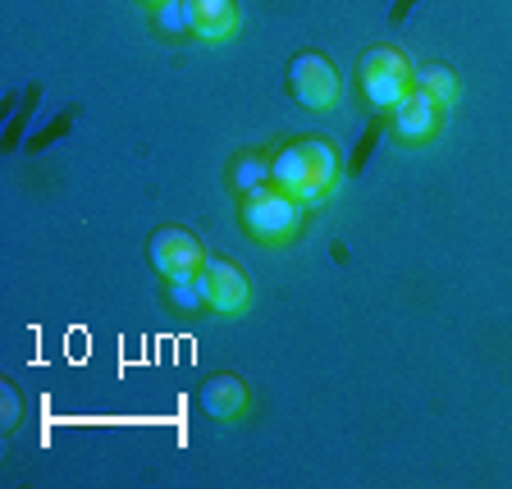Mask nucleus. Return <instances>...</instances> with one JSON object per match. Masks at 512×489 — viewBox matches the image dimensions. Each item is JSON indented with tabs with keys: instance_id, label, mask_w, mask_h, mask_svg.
<instances>
[{
	"instance_id": "nucleus-3",
	"label": "nucleus",
	"mask_w": 512,
	"mask_h": 489,
	"mask_svg": "<svg viewBox=\"0 0 512 489\" xmlns=\"http://www.w3.org/2000/svg\"><path fill=\"white\" fill-rule=\"evenodd\" d=\"M357 83H362V96L375 110H394L412 92V64L394 46H371L357 60Z\"/></svg>"
},
{
	"instance_id": "nucleus-13",
	"label": "nucleus",
	"mask_w": 512,
	"mask_h": 489,
	"mask_svg": "<svg viewBox=\"0 0 512 489\" xmlns=\"http://www.w3.org/2000/svg\"><path fill=\"white\" fill-rule=\"evenodd\" d=\"M156 23L165 37H188V0H165V5H156Z\"/></svg>"
},
{
	"instance_id": "nucleus-5",
	"label": "nucleus",
	"mask_w": 512,
	"mask_h": 489,
	"mask_svg": "<svg viewBox=\"0 0 512 489\" xmlns=\"http://www.w3.org/2000/svg\"><path fill=\"white\" fill-rule=\"evenodd\" d=\"M288 92H293V101L307 110H330L343 92L334 60H325L320 51L293 55V60H288Z\"/></svg>"
},
{
	"instance_id": "nucleus-1",
	"label": "nucleus",
	"mask_w": 512,
	"mask_h": 489,
	"mask_svg": "<svg viewBox=\"0 0 512 489\" xmlns=\"http://www.w3.org/2000/svg\"><path fill=\"white\" fill-rule=\"evenodd\" d=\"M343 165L339 147L330 138H298L279 147V156H270V183L284 188L288 197H298L302 206H320L339 188Z\"/></svg>"
},
{
	"instance_id": "nucleus-11",
	"label": "nucleus",
	"mask_w": 512,
	"mask_h": 489,
	"mask_svg": "<svg viewBox=\"0 0 512 489\" xmlns=\"http://www.w3.org/2000/svg\"><path fill=\"white\" fill-rule=\"evenodd\" d=\"M270 183V160L261 156V151H243V156L234 160V188L238 192H256Z\"/></svg>"
},
{
	"instance_id": "nucleus-7",
	"label": "nucleus",
	"mask_w": 512,
	"mask_h": 489,
	"mask_svg": "<svg viewBox=\"0 0 512 489\" xmlns=\"http://www.w3.org/2000/svg\"><path fill=\"white\" fill-rule=\"evenodd\" d=\"M444 110L448 106H439L435 96H426V92H416L412 87L389 115H394V133L403 142H430L439 133V124H444Z\"/></svg>"
},
{
	"instance_id": "nucleus-2",
	"label": "nucleus",
	"mask_w": 512,
	"mask_h": 489,
	"mask_svg": "<svg viewBox=\"0 0 512 489\" xmlns=\"http://www.w3.org/2000/svg\"><path fill=\"white\" fill-rule=\"evenodd\" d=\"M238 215H243V234L261 247H284V243H293L302 229V202L288 197L284 188H275V183H266V188H256V192H243Z\"/></svg>"
},
{
	"instance_id": "nucleus-12",
	"label": "nucleus",
	"mask_w": 512,
	"mask_h": 489,
	"mask_svg": "<svg viewBox=\"0 0 512 489\" xmlns=\"http://www.w3.org/2000/svg\"><path fill=\"white\" fill-rule=\"evenodd\" d=\"M165 284H170V307H174V311H202V307H206V288H202V275L165 279Z\"/></svg>"
},
{
	"instance_id": "nucleus-10",
	"label": "nucleus",
	"mask_w": 512,
	"mask_h": 489,
	"mask_svg": "<svg viewBox=\"0 0 512 489\" xmlns=\"http://www.w3.org/2000/svg\"><path fill=\"white\" fill-rule=\"evenodd\" d=\"M412 87L416 92H426V96H435L439 106H453V101H458V74H453L448 64H416Z\"/></svg>"
},
{
	"instance_id": "nucleus-8",
	"label": "nucleus",
	"mask_w": 512,
	"mask_h": 489,
	"mask_svg": "<svg viewBox=\"0 0 512 489\" xmlns=\"http://www.w3.org/2000/svg\"><path fill=\"white\" fill-rule=\"evenodd\" d=\"M197 403H202V412L211 416V421H238V416L247 412V403H252V394H247L243 375L215 371V375H206V380H202Z\"/></svg>"
},
{
	"instance_id": "nucleus-6",
	"label": "nucleus",
	"mask_w": 512,
	"mask_h": 489,
	"mask_svg": "<svg viewBox=\"0 0 512 489\" xmlns=\"http://www.w3.org/2000/svg\"><path fill=\"white\" fill-rule=\"evenodd\" d=\"M202 288H206V307L220 311V316H238L252 302V284H247L243 266L224 261V256H211L202 266Z\"/></svg>"
},
{
	"instance_id": "nucleus-14",
	"label": "nucleus",
	"mask_w": 512,
	"mask_h": 489,
	"mask_svg": "<svg viewBox=\"0 0 512 489\" xmlns=\"http://www.w3.org/2000/svg\"><path fill=\"white\" fill-rule=\"evenodd\" d=\"M0 398H5V426H19V389H14V384H5V389H0Z\"/></svg>"
},
{
	"instance_id": "nucleus-9",
	"label": "nucleus",
	"mask_w": 512,
	"mask_h": 489,
	"mask_svg": "<svg viewBox=\"0 0 512 489\" xmlns=\"http://www.w3.org/2000/svg\"><path fill=\"white\" fill-rule=\"evenodd\" d=\"M188 28L197 42H229L238 32V0H188Z\"/></svg>"
},
{
	"instance_id": "nucleus-4",
	"label": "nucleus",
	"mask_w": 512,
	"mask_h": 489,
	"mask_svg": "<svg viewBox=\"0 0 512 489\" xmlns=\"http://www.w3.org/2000/svg\"><path fill=\"white\" fill-rule=\"evenodd\" d=\"M147 261H151L156 275L183 279V275H202V266L211 261V252H206V243L192 234V229H183V224H165V229L151 234Z\"/></svg>"
}]
</instances>
